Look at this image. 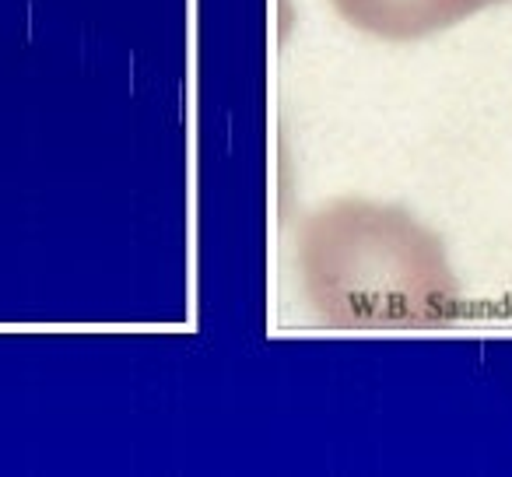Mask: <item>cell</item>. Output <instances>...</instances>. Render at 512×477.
Here are the masks:
<instances>
[{"instance_id":"1","label":"cell","mask_w":512,"mask_h":477,"mask_svg":"<svg viewBox=\"0 0 512 477\" xmlns=\"http://www.w3.org/2000/svg\"><path fill=\"white\" fill-rule=\"evenodd\" d=\"M313 299L341 327H446L463 292L442 239L400 207L337 204L306 235Z\"/></svg>"},{"instance_id":"2","label":"cell","mask_w":512,"mask_h":477,"mask_svg":"<svg viewBox=\"0 0 512 477\" xmlns=\"http://www.w3.org/2000/svg\"><path fill=\"white\" fill-rule=\"evenodd\" d=\"M355 29L386 43H414L460 25L463 18L505 0H334Z\"/></svg>"}]
</instances>
